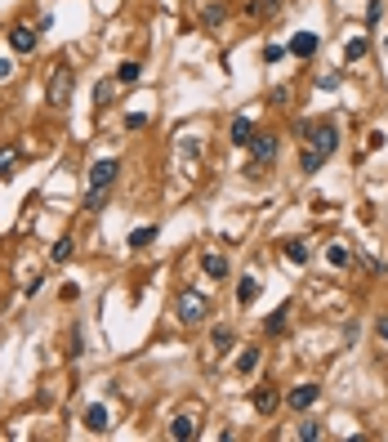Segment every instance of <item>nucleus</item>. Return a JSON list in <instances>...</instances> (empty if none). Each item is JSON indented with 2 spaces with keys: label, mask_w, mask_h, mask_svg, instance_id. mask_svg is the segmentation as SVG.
<instances>
[{
  "label": "nucleus",
  "mask_w": 388,
  "mask_h": 442,
  "mask_svg": "<svg viewBox=\"0 0 388 442\" xmlns=\"http://www.w3.org/2000/svg\"><path fill=\"white\" fill-rule=\"evenodd\" d=\"M366 50H371V41H366V36H353V41L344 45V63H357V59H366Z\"/></svg>",
  "instance_id": "18"
},
{
  "label": "nucleus",
  "mask_w": 388,
  "mask_h": 442,
  "mask_svg": "<svg viewBox=\"0 0 388 442\" xmlns=\"http://www.w3.org/2000/svg\"><path fill=\"white\" fill-rule=\"evenodd\" d=\"M299 438L312 442V438H321V425H299Z\"/></svg>",
  "instance_id": "30"
},
{
  "label": "nucleus",
  "mask_w": 388,
  "mask_h": 442,
  "mask_svg": "<svg viewBox=\"0 0 388 442\" xmlns=\"http://www.w3.org/2000/svg\"><path fill=\"white\" fill-rule=\"evenodd\" d=\"M152 241H156V228H134V232H130V246H134V250L152 246Z\"/></svg>",
  "instance_id": "23"
},
{
  "label": "nucleus",
  "mask_w": 388,
  "mask_h": 442,
  "mask_svg": "<svg viewBox=\"0 0 388 442\" xmlns=\"http://www.w3.org/2000/svg\"><path fill=\"white\" fill-rule=\"evenodd\" d=\"M259 290H263V281H259V277H245V281H236V304H241V308H250L254 299H259Z\"/></svg>",
  "instance_id": "11"
},
{
  "label": "nucleus",
  "mask_w": 388,
  "mask_h": 442,
  "mask_svg": "<svg viewBox=\"0 0 388 442\" xmlns=\"http://www.w3.org/2000/svg\"><path fill=\"white\" fill-rule=\"evenodd\" d=\"M286 326H290V304H281V308H272V313H268V322H263V331H268V335H281V331H286Z\"/></svg>",
  "instance_id": "16"
},
{
  "label": "nucleus",
  "mask_w": 388,
  "mask_h": 442,
  "mask_svg": "<svg viewBox=\"0 0 388 442\" xmlns=\"http://www.w3.org/2000/svg\"><path fill=\"white\" fill-rule=\"evenodd\" d=\"M9 77H14V63H9V59H0V81H9Z\"/></svg>",
  "instance_id": "31"
},
{
  "label": "nucleus",
  "mask_w": 388,
  "mask_h": 442,
  "mask_svg": "<svg viewBox=\"0 0 388 442\" xmlns=\"http://www.w3.org/2000/svg\"><path fill=\"white\" fill-rule=\"evenodd\" d=\"M18 161H23V148H18V143H5V148H0V179H14Z\"/></svg>",
  "instance_id": "9"
},
{
  "label": "nucleus",
  "mask_w": 388,
  "mask_h": 442,
  "mask_svg": "<svg viewBox=\"0 0 388 442\" xmlns=\"http://www.w3.org/2000/svg\"><path fill=\"white\" fill-rule=\"evenodd\" d=\"M214 349H219V353L232 349V331H228V326H214Z\"/></svg>",
  "instance_id": "26"
},
{
  "label": "nucleus",
  "mask_w": 388,
  "mask_h": 442,
  "mask_svg": "<svg viewBox=\"0 0 388 442\" xmlns=\"http://www.w3.org/2000/svg\"><path fill=\"white\" fill-rule=\"evenodd\" d=\"M286 259L290 264H308V246L304 241H286Z\"/></svg>",
  "instance_id": "24"
},
{
  "label": "nucleus",
  "mask_w": 388,
  "mask_h": 442,
  "mask_svg": "<svg viewBox=\"0 0 388 442\" xmlns=\"http://www.w3.org/2000/svg\"><path fill=\"white\" fill-rule=\"evenodd\" d=\"M72 255H76V241H72V237H59V241L50 246V259H54V264H68Z\"/></svg>",
  "instance_id": "17"
},
{
  "label": "nucleus",
  "mask_w": 388,
  "mask_h": 442,
  "mask_svg": "<svg viewBox=\"0 0 388 442\" xmlns=\"http://www.w3.org/2000/svg\"><path fill=\"white\" fill-rule=\"evenodd\" d=\"M277 9H281V0H250L245 14H250V18H268V14H277Z\"/></svg>",
  "instance_id": "19"
},
{
  "label": "nucleus",
  "mask_w": 388,
  "mask_h": 442,
  "mask_svg": "<svg viewBox=\"0 0 388 442\" xmlns=\"http://www.w3.org/2000/svg\"><path fill=\"white\" fill-rule=\"evenodd\" d=\"M228 18V5H205V27H219Z\"/></svg>",
  "instance_id": "25"
},
{
  "label": "nucleus",
  "mask_w": 388,
  "mask_h": 442,
  "mask_svg": "<svg viewBox=\"0 0 388 442\" xmlns=\"http://www.w3.org/2000/svg\"><path fill=\"white\" fill-rule=\"evenodd\" d=\"M139 77H143V68H139L134 59H130V63H121V68H116V81H121V86H134Z\"/></svg>",
  "instance_id": "21"
},
{
  "label": "nucleus",
  "mask_w": 388,
  "mask_h": 442,
  "mask_svg": "<svg viewBox=\"0 0 388 442\" xmlns=\"http://www.w3.org/2000/svg\"><path fill=\"white\" fill-rule=\"evenodd\" d=\"M201 268H205V277H214V281L228 277V259H223V255H210V250L201 255Z\"/></svg>",
  "instance_id": "15"
},
{
  "label": "nucleus",
  "mask_w": 388,
  "mask_h": 442,
  "mask_svg": "<svg viewBox=\"0 0 388 442\" xmlns=\"http://www.w3.org/2000/svg\"><path fill=\"white\" fill-rule=\"evenodd\" d=\"M326 259H330V264H335V268H348V264H353V255H348V246H344V241H330Z\"/></svg>",
  "instance_id": "20"
},
{
  "label": "nucleus",
  "mask_w": 388,
  "mask_h": 442,
  "mask_svg": "<svg viewBox=\"0 0 388 442\" xmlns=\"http://www.w3.org/2000/svg\"><path fill=\"white\" fill-rule=\"evenodd\" d=\"M254 411H263V416L277 411V389H272V384H259V389H254Z\"/></svg>",
  "instance_id": "13"
},
{
  "label": "nucleus",
  "mask_w": 388,
  "mask_h": 442,
  "mask_svg": "<svg viewBox=\"0 0 388 442\" xmlns=\"http://www.w3.org/2000/svg\"><path fill=\"white\" fill-rule=\"evenodd\" d=\"M116 174H121V161H116V157H99V161L90 165V174H85V179H90L94 192H108V188L116 183Z\"/></svg>",
  "instance_id": "4"
},
{
  "label": "nucleus",
  "mask_w": 388,
  "mask_h": 442,
  "mask_svg": "<svg viewBox=\"0 0 388 442\" xmlns=\"http://www.w3.org/2000/svg\"><path fill=\"white\" fill-rule=\"evenodd\" d=\"M236 371H241V375H254V371H259V349H245L241 357H236Z\"/></svg>",
  "instance_id": "22"
},
{
  "label": "nucleus",
  "mask_w": 388,
  "mask_h": 442,
  "mask_svg": "<svg viewBox=\"0 0 388 442\" xmlns=\"http://www.w3.org/2000/svg\"><path fill=\"white\" fill-rule=\"evenodd\" d=\"M143 125H147L143 112H130V117H125V130H143Z\"/></svg>",
  "instance_id": "28"
},
{
  "label": "nucleus",
  "mask_w": 388,
  "mask_h": 442,
  "mask_svg": "<svg viewBox=\"0 0 388 442\" xmlns=\"http://www.w3.org/2000/svg\"><path fill=\"white\" fill-rule=\"evenodd\" d=\"M85 429H90V434H108V429H112V416H108L103 402H94V407L85 411Z\"/></svg>",
  "instance_id": "8"
},
{
  "label": "nucleus",
  "mask_w": 388,
  "mask_h": 442,
  "mask_svg": "<svg viewBox=\"0 0 388 442\" xmlns=\"http://www.w3.org/2000/svg\"><path fill=\"white\" fill-rule=\"evenodd\" d=\"M228 134H232V143H236V148H250V139L259 134V130H254V121H250V117H236Z\"/></svg>",
  "instance_id": "10"
},
{
  "label": "nucleus",
  "mask_w": 388,
  "mask_h": 442,
  "mask_svg": "<svg viewBox=\"0 0 388 442\" xmlns=\"http://www.w3.org/2000/svg\"><path fill=\"white\" fill-rule=\"evenodd\" d=\"M174 317H178L183 326L205 322V317H210V299H205L201 290H178V299H174Z\"/></svg>",
  "instance_id": "2"
},
{
  "label": "nucleus",
  "mask_w": 388,
  "mask_h": 442,
  "mask_svg": "<svg viewBox=\"0 0 388 442\" xmlns=\"http://www.w3.org/2000/svg\"><path fill=\"white\" fill-rule=\"evenodd\" d=\"M72 90H76V68H68V63H54V72H50V90H45L50 108H68Z\"/></svg>",
  "instance_id": "3"
},
{
  "label": "nucleus",
  "mask_w": 388,
  "mask_h": 442,
  "mask_svg": "<svg viewBox=\"0 0 388 442\" xmlns=\"http://www.w3.org/2000/svg\"><path fill=\"white\" fill-rule=\"evenodd\" d=\"M94 103H99V112H108V108H112V86H103V81H99V90H94Z\"/></svg>",
  "instance_id": "27"
},
{
  "label": "nucleus",
  "mask_w": 388,
  "mask_h": 442,
  "mask_svg": "<svg viewBox=\"0 0 388 442\" xmlns=\"http://www.w3.org/2000/svg\"><path fill=\"white\" fill-rule=\"evenodd\" d=\"M81 344H85V335H81V326H72V353H68V357H81Z\"/></svg>",
  "instance_id": "29"
},
{
  "label": "nucleus",
  "mask_w": 388,
  "mask_h": 442,
  "mask_svg": "<svg viewBox=\"0 0 388 442\" xmlns=\"http://www.w3.org/2000/svg\"><path fill=\"white\" fill-rule=\"evenodd\" d=\"M317 32H299L295 41H290V54H299V59H312V54H317Z\"/></svg>",
  "instance_id": "12"
},
{
  "label": "nucleus",
  "mask_w": 388,
  "mask_h": 442,
  "mask_svg": "<svg viewBox=\"0 0 388 442\" xmlns=\"http://www.w3.org/2000/svg\"><path fill=\"white\" fill-rule=\"evenodd\" d=\"M36 41H41V36H36L27 23L9 27V50H14V54H36Z\"/></svg>",
  "instance_id": "6"
},
{
  "label": "nucleus",
  "mask_w": 388,
  "mask_h": 442,
  "mask_svg": "<svg viewBox=\"0 0 388 442\" xmlns=\"http://www.w3.org/2000/svg\"><path fill=\"white\" fill-rule=\"evenodd\" d=\"M170 438H174V442H192V438H196V420H192V416H174Z\"/></svg>",
  "instance_id": "14"
},
{
  "label": "nucleus",
  "mask_w": 388,
  "mask_h": 442,
  "mask_svg": "<svg viewBox=\"0 0 388 442\" xmlns=\"http://www.w3.org/2000/svg\"><path fill=\"white\" fill-rule=\"evenodd\" d=\"M250 157H254V165H272L277 161V134H254L250 139Z\"/></svg>",
  "instance_id": "5"
},
{
  "label": "nucleus",
  "mask_w": 388,
  "mask_h": 442,
  "mask_svg": "<svg viewBox=\"0 0 388 442\" xmlns=\"http://www.w3.org/2000/svg\"><path fill=\"white\" fill-rule=\"evenodd\" d=\"M317 384H295V389H290V398H286V407L290 411H308V407H317Z\"/></svg>",
  "instance_id": "7"
},
{
  "label": "nucleus",
  "mask_w": 388,
  "mask_h": 442,
  "mask_svg": "<svg viewBox=\"0 0 388 442\" xmlns=\"http://www.w3.org/2000/svg\"><path fill=\"white\" fill-rule=\"evenodd\" d=\"M304 134H308V143H304V157H299V170L317 174L330 161V152L339 148V130L330 121H321V125H304Z\"/></svg>",
  "instance_id": "1"
}]
</instances>
